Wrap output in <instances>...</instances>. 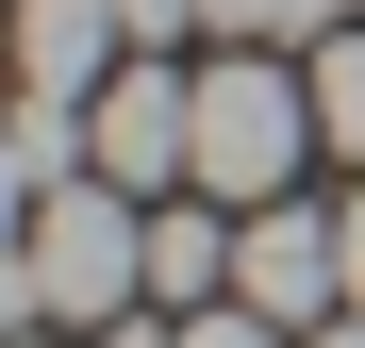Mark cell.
<instances>
[{
	"mask_svg": "<svg viewBox=\"0 0 365 348\" xmlns=\"http://www.w3.org/2000/svg\"><path fill=\"white\" fill-rule=\"evenodd\" d=\"M0 299H17L34 332H116V315H150V216H133V183L17 199V265H0Z\"/></svg>",
	"mask_w": 365,
	"mask_h": 348,
	"instance_id": "1",
	"label": "cell"
},
{
	"mask_svg": "<svg viewBox=\"0 0 365 348\" xmlns=\"http://www.w3.org/2000/svg\"><path fill=\"white\" fill-rule=\"evenodd\" d=\"M299 149H316V67L299 50H216L200 67V199L266 216L299 183Z\"/></svg>",
	"mask_w": 365,
	"mask_h": 348,
	"instance_id": "2",
	"label": "cell"
},
{
	"mask_svg": "<svg viewBox=\"0 0 365 348\" xmlns=\"http://www.w3.org/2000/svg\"><path fill=\"white\" fill-rule=\"evenodd\" d=\"M83 133H100V183L182 199V183H200V67H116L83 100Z\"/></svg>",
	"mask_w": 365,
	"mask_h": 348,
	"instance_id": "3",
	"label": "cell"
},
{
	"mask_svg": "<svg viewBox=\"0 0 365 348\" xmlns=\"http://www.w3.org/2000/svg\"><path fill=\"white\" fill-rule=\"evenodd\" d=\"M232 299H250V315H282V332H332V315H349V216L266 199L250 232H232Z\"/></svg>",
	"mask_w": 365,
	"mask_h": 348,
	"instance_id": "4",
	"label": "cell"
},
{
	"mask_svg": "<svg viewBox=\"0 0 365 348\" xmlns=\"http://www.w3.org/2000/svg\"><path fill=\"white\" fill-rule=\"evenodd\" d=\"M116 67H133V17L116 0H17V83L34 100H100Z\"/></svg>",
	"mask_w": 365,
	"mask_h": 348,
	"instance_id": "5",
	"label": "cell"
},
{
	"mask_svg": "<svg viewBox=\"0 0 365 348\" xmlns=\"http://www.w3.org/2000/svg\"><path fill=\"white\" fill-rule=\"evenodd\" d=\"M232 232H250V216L200 199V183L150 199V315H216V299H232Z\"/></svg>",
	"mask_w": 365,
	"mask_h": 348,
	"instance_id": "6",
	"label": "cell"
},
{
	"mask_svg": "<svg viewBox=\"0 0 365 348\" xmlns=\"http://www.w3.org/2000/svg\"><path fill=\"white\" fill-rule=\"evenodd\" d=\"M200 33H216V50H332L349 0H200Z\"/></svg>",
	"mask_w": 365,
	"mask_h": 348,
	"instance_id": "7",
	"label": "cell"
},
{
	"mask_svg": "<svg viewBox=\"0 0 365 348\" xmlns=\"http://www.w3.org/2000/svg\"><path fill=\"white\" fill-rule=\"evenodd\" d=\"M299 67H316V149H349V166H365V17H349L332 50H299Z\"/></svg>",
	"mask_w": 365,
	"mask_h": 348,
	"instance_id": "8",
	"label": "cell"
},
{
	"mask_svg": "<svg viewBox=\"0 0 365 348\" xmlns=\"http://www.w3.org/2000/svg\"><path fill=\"white\" fill-rule=\"evenodd\" d=\"M182 348H299L282 315H250V299H216V315H182Z\"/></svg>",
	"mask_w": 365,
	"mask_h": 348,
	"instance_id": "9",
	"label": "cell"
},
{
	"mask_svg": "<svg viewBox=\"0 0 365 348\" xmlns=\"http://www.w3.org/2000/svg\"><path fill=\"white\" fill-rule=\"evenodd\" d=\"M133 17V50H166V33H200V0H116Z\"/></svg>",
	"mask_w": 365,
	"mask_h": 348,
	"instance_id": "10",
	"label": "cell"
},
{
	"mask_svg": "<svg viewBox=\"0 0 365 348\" xmlns=\"http://www.w3.org/2000/svg\"><path fill=\"white\" fill-rule=\"evenodd\" d=\"M83 348H182V315H116V332H83Z\"/></svg>",
	"mask_w": 365,
	"mask_h": 348,
	"instance_id": "11",
	"label": "cell"
},
{
	"mask_svg": "<svg viewBox=\"0 0 365 348\" xmlns=\"http://www.w3.org/2000/svg\"><path fill=\"white\" fill-rule=\"evenodd\" d=\"M349 315H365V199H349Z\"/></svg>",
	"mask_w": 365,
	"mask_h": 348,
	"instance_id": "12",
	"label": "cell"
},
{
	"mask_svg": "<svg viewBox=\"0 0 365 348\" xmlns=\"http://www.w3.org/2000/svg\"><path fill=\"white\" fill-rule=\"evenodd\" d=\"M299 348H365V315H332V332H299Z\"/></svg>",
	"mask_w": 365,
	"mask_h": 348,
	"instance_id": "13",
	"label": "cell"
},
{
	"mask_svg": "<svg viewBox=\"0 0 365 348\" xmlns=\"http://www.w3.org/2000/svg\"><path fill=\"white\" fill-rule=\"evenodd\" d=\"M17 348H83V332H17Z\"/></svg>",
	"mask_w": 365,
	"mask_h": 348,
	"instance_id": "14",
	"label": "cell"
},
{
	"mask_svg": "<svg viewBox=\"0 0 365 348\" xmlns=\"http://www.w3.org/2000/svg\"><path fill=\"white\" fill-rule=\"evenodd\" d=\"M349 17H365V0H349Z\"/></svg>",
	"mask_w": 365,
	"mask_h": 348,
	"instance_id": "15",
	"label": "cell"
}]
</instances>
